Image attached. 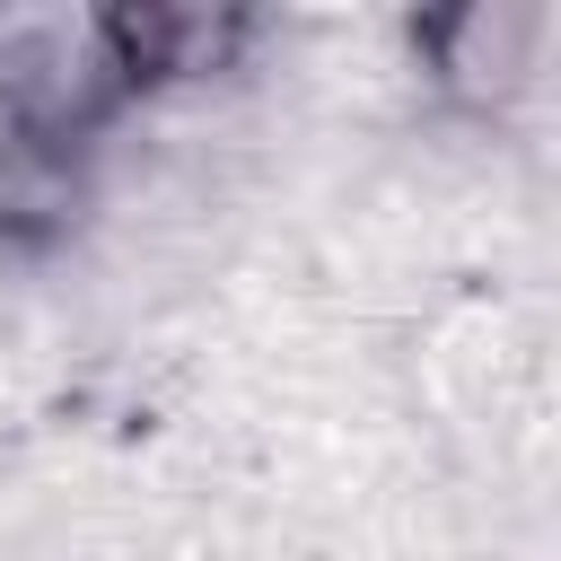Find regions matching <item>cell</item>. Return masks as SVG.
I'll list each match as a JSON object with an SVG mask.
<instances>
[{"instance_id": "obj_1", "label": "cell", "mask_w": 561, "mask_h": 561, "mask_svg": "<svg viewBox=\"0 0 561 561\" xmlns=\"http://www.w3.org/2000/svg\"><path fill=\"white\" fill-rule=\"evenodd\" d=\"M552 44V9H526V0H465V9H438L412 26V53L430 61L438 96L473 105V114H500L535 61Z\"/></svg>"}, {"instance_id": "obj_2", "label": "cell", "mask_w": 561, "mask_h": 561, "mask_svg": "<svg viewBox=\"0 0 561 561\" xmlns=\"http://www.w3.org/2000/svg\"><path fill=\"white\" fill-rule=\"evenodd\" d=\"M88 44H96L114 96L131 105V96H149V88L228 70V61L254 44V18H245V9H96V18H88Z\"/></svg>"}, {"instance_id": "obj_3", "label": "cell", "mask_w": 561, "mask_h": 561, "mask_svg": "<svg viewBox=\"0 0 561 561\" xmlns=\"http://www.w3.org/2000/svg\"><path fill=\"white\" fill-rule=\"evenodd\" d=\"M79 202V140H61L26 96L0 88V245L53 237Z\"/></svg>"}]
</instances>
